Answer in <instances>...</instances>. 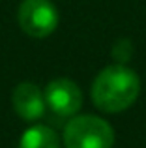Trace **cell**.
Returning a JSON list of instances; mask_svg holds the SVG:
<instances>
[{
  "mask_svg": "<svg viewBox=\"0 0 146 148\" xmlns=\"http://www.w3.org/2000/svg\"><path fill=\"white\" fill-rule=\"evenodd\" d=\"M47 109L53 114L60 116V118H68L79 112L83 107V92L73 81L70 79H55L47 84L43 92Z\"/></svg>",
  "mask_w": 146,
  "mask_h": 148,
  "instance_id": "277c9868",
  "label": "cell"
},
{
  "mask_svg": "<svg viewBox=\"0 0 146 148\" xmlns=\"http://www.w3.org/2000/svg\"><path fill=\"white\" fill-rule=\"evenodd\" d=\"M17 19L28 36L47 38L58 26V10L51 0H23Z\"/></svg>",
  "mask_w": 146,
  "mask_h": 148,
  "instance_id": "3957f363",
  "label": "cell"
},
{
  "mask_svg": "<svg viewBox=\"0 0 146 148\" xmlns=\"http://www.w3.org/2000/svg\"><path fill=\"white\" fill-rule=\"evenodd\" d=\"M141 92L139 77L124 64H113L98 73L92 84V99L105 112H120L135 103Z\"/></svg>",
  "mask_w": 146,
  "mask_h": 148,
  "instance_id": "6da1fadb",
  "label": "cell"
},
{
  "mask_svg": "<svg viewBox=\"0 0 146 148\" xmlns=\"http://www.w3.org/2000/svg\"><path fill=\"white\" fill-rule=\"evenodd\" d=\"M19 148H60V143L49 126H32L23 133Z\"/></svg>",
  "mask_w": 146,
  "mask_h": 148,
  "instance_id": "8992f818",
  "label": "cell"
},
{
  "mask_svg": "<svg viewBox=\"0 0 146 148\" xmlns=\"http://www.w3.org/2000/svg\"><path fill=\"white\" fill-rule=\"evenodd\" d=\"M11 103L13 109L23 120L26 122H34L40 120L45 114V96L40 90V86H36L34 83H21L15 86L13 94H11Z\"/></svg>",
  "mask_w": 146,
  "mask_h": 148,
  "instance_id": "5b68a950",
  "label": "cell"
},
{
  "mask_svg": "<svg viewBox=\"0 0 146 148\" xmlns=\"http://www.w3.org/2000/svg\"><path fill=\"white\" fill-rule=\"evenodd\" d=\"M66 148H113L114 131L99 116H73L64 130Z\"/></svg>",
  "mask_w": 146,
  "mask_h": 148,
  "instance_id": "7a4b0ae2",
  "label": "cell"
},
{
  "mask_svg": "<svg viewBox=\"0 0 146 148\" xmlns=\"http://www.w3.org/2000/svg\"><path fill=\"white\" fill-rule=\"evenodd\" d=\"M111 54H113L114 64H124L126 66L133 56V43L128 38H122V40H118L116 43L113 45V53Z\"/></svg>",
  "mask_w": 146,
  "mask_h": 148,
  "instance_id": "52a82bcc",
  "label": "cell"
}]
</instances>
